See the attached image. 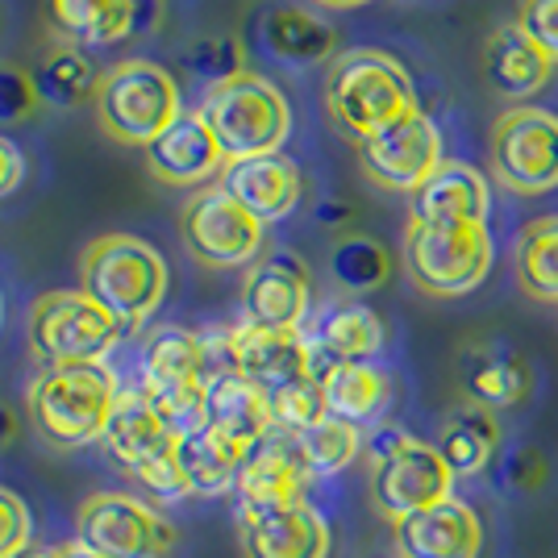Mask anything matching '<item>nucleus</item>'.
<instances>
[{
    "label": "nucleus",
    "instance_id": "nucleus-34",
    "mask_svg": "<svg viewBox=\"0 0 558 558\" xmlns=\"http://www.w3.org/2000/svg\"><path fill=\"white\" fill-rule=\"evenodd\" d=\"M517 279L534 301L558 304V217H537L521 230Z\"/></svg>",
    "mask_w": 558,
    "mask_h": 558
},
{
    "label": "nucleus",
    "instance_id": "nucleus-4",
    "mask_svg": "<svg viewBox=\"0 0 558 558\" xmlns=\"http://www.w3.org/2000/svg\"><path fill=\"white\" fill-rule=\"evenodd\" d=\"M93 100L100 130L121 146H142V150L180 117L175 75L150 59H125L117 68L100 71Z\"/></svg>",
    "mask_w": 558,
    "mask_h": 558
},
{
    "label": "nucleus",
    "instance_id": "nucleus-5",
    "mask_svg": "<svg viewBox=\"0 0 558 558\" xmlns=\"http://www.w3.org/2000/svg\"><path fill=\"white\" fill-rule=\"evenodd\" d=\"M201 117L209 121L213 138L226 150V163L255 159V155H276L292 134L288 96L255 71H242L238 80L213 88L201 105Z\"/></svg>",
    "mask_w": 558,
    "mask_h": 558
},
{
    "label": "nucleus",
    "instance_id": "nucleus-33",
    "mask_svg": "<svg viewBox=\"0 0 558 558\" xmlns=\"http://www.w3.org/2000/svg\"><path fill=\"white\" fill-rule=\"evenodd\" d=\"M96 84L100 75L88 63V54L75 47H59L50 50L47 59L34 71V88H38V100H47L50 109H80L88 96H96Z\"/></svg>",
    "mask_w": 558,
    "mask_h": 558
},
{
    "label": "nucleus",
    "instance_id": "nucleus-40",
    "mask_svg": "<svg viewBox=\"0 0 558 558\" xmlns=\"http://www.w3.org/2000/svg\"><path fill=\"white\" fill-rule=\"evenodd\" d=\"M517 25L558 63V0H521Z\"/></svg>",
    "mask_w": 558,
    "mask_h": 558
},
{
    "label": "nucleus",
    "instance_id": "nucleus-18",
    "mask_svg": "<svg viewBox=\"0 0 558 558\" xmlns=\"http://www.w3.org/2000/svg\"><path fill=\"white\" fill-rule=\"evenodd\" d=\"M242 555L246 558H326L329 525L313 505L242 512Z\"/></svg>",
    "mask_w": 558,
    "mask_h": 558
},
{
    "label": "nucleus",
    "instance_id": "nucleus-35",
    "mask_svg": "<svg viewBox=\"0 0 558 558\" xmlns=\"http://www.w3.org/2000/svg\"><path fill=\"white\" fill-rule=\"evenodd\" d=\"M388 271H392V258L388 251L375 242V238H342L333 251H329V276L338 279L347 292H375L388 283Z\"/></svg>",
    "mask_w": 558,
    "mask_h": 558
},
{
    "label": "nucleus",
    "instance_id": "nucleus-23",
    "mask_svg": "<svg viewBox=\"0 0 558 558\" xmlns=\"http://www.w3.org/2000/svg\"><path fill=\"white\" fill-rule=\"evenodd\" d=\"M175 442L180 438L167 429V421L159 417V409L150 404V396L142 388H121L117 392V404L109 413V425H105V446H109L117 463L138 471L142 463L175 450Z\"/></svg>",
    "mask_w": 558,
    "mask_h": 558
},
{
    "label": "nucleus",
    "instance_id": "nucleus-46",
    "mask_svg": "<svg viewBox=\"0 0 558 558\" xmlns=\"http://www.w3.org/2000/svg\"><path fill=\"white\" fill-rule=\"evenodd\" d=\"M50 558H100V555H93L88 546H80V542H63V546H54L50 550Z\"/></svg>",
    "mask_w": 558,
    "mask_h": 558
},
{
    "label": "nucleus",
    "instance_id": "nucleus-3",
    "mask_svg": "<svg viewBox=\"0 0 558 558\" xmlns=\"http://www.w3.org/2000/svg\"><path fill=\"white\" fill-rule=\"evenodd\" d=\"M117 392L121 388L105 363L47 367L29 388V417L50 446L75 450V446L105 438Z\"/></svg>",
    "mask_w": 558,
    "mask_h": 558
},
{
    "label": "nucleus",
    "instance_id": "nucleus-7",
    "mask_svg": "<svg viewBox=\"0 0 558 558\" xmlns=\"http://www.w3.org/2000/svg\"><path fill=\"white\" fill-rule=\"evenodd\" d=\"M121 322L84 292H47L29 308V342L50 367L100 363L121 342Z\"/></svg>",
    "mask_w": 558,
    "mask_h": 558
},
{
    "label": "nucleus",
    "instance_id": "nucleus-38",
    "mask_svg": "<svg viewBox=\"0 0 558 558\" xmlns=\"http://www.w3.org/2000/svg\"><path fill=\"white\" fill-rule=\"evenodd\" d=\"M496 484L505 492H525V496L537 492L546 484V459H542V450H534V446L509 450L500 459V466H496Z\"/></svg>",
    "mask_w": 558,
    "mask_h": 558
},
{
    "label": "nucleus",
    "instance_id": "nucleus-15",
    "mask_svg": "<svg viewBox=\"0 0 558 558\" xmlns=\"http://www.w3.org/2000/svg\"><path fill=\"white\" fill-rule=\"evenodd\" d=\"M226 347H230L233 372L255 379L267 396L296 379H308V342L301 329H263L242 322L226 329Z\"/></svg>",
    "mask_w": 558,
    "mask_h": 558
},
{
    "label": "nucleus",
    "instance_id": "nucleus-22",
    "mask_svg": "<svg viewBox=\"0 0 558 558\" xmlns=\"http://www.w3.org/2000/svg\"><path fill=\"white\" fill-rule=\"evenodd\" d=\"M205 425L221 438L238 442L242 450L258 446L271 429V396L242 372H213L205 379Z\"/></svg>",
    "mask_w": 558,
    "mask_h": 558
},
{
    "label": "nucleus",
    "instance_id": "nucleus-10",
    "mask_svg": "<svg viewBox=\"0 0 558 558\" xmlns=\"http://www.w3.org/2000/svg\"><path fill=\"white\" fill-rule=\"evenodd\" d=\"M187 255L205 267H242L263 246V221L251 217L221 184L201 187L180 213Z\"/></svg>",
    "mask_w": 558,
    "mask_h": 558
},
{
    "label": "nucleus",
    "instance_id": "nucleus-14",
    "mask_svg": "<svg viewBox=\"0 0 558 558\" xmlns=\"http://www.w3.org/2000/svg\"><path fill=\"white\" fill-rule=\"evenodd\" d=\"M392 542L400 558H480L484 525L466 500L446 496L438 505L396 521Z\"/></svg>",
    "mask_w": 558,
    "mask_h": 558
},
{
    "label": "nucleus",
    "instance_id": "nucleus-30",
    "mask_svg": "<svg viewBox=\"0 0 558 558\" xmlns=\"http://www.w3.org/2000/svg\"><path fill=\"white\" fill-rule=\"evenodd\" d=\"M438 454H442V463L450 466L454 480L484 475V471L496 463V454H500V425H496V413L475 409V404L459 409V413L442 425Z\"/></svg>",
    "mask_w": 558,
    "mask_h": 558
},
{
    "label": "nucleus",
    "instance_id": "nucleus-1",
    "mask_svg": "<svg viewBox=\"0 0 558 558\" xmlns=\"http://www.w3.org/2000/svg\"><path fill=\"white\" fill-rule=\"evenodd\" d=\"M326 109L333 125L354 142L372 138L384 125L417 109L409 71L384 50H347L326 75Z\"/></svg>",
    "mask_w": 558,
    "mask_h": 558
},
{
    "label": "nucleus",
    "instance_id": "nucleus-36",
    "mask_svg": "<svg viewBox=\"0 0 558 558\" xmlns=\"http://www.w3.org/2000/svg\"><path fill=\"white\" fill-rule=\"evenodd\" d=\"M184 71L192 80H201V84H209L213 88H221V84H230L242 75V47H238V38L233 34H213V38H201V43H192L184 54Z\"/></svg>",
    "mask_w": 558,
    "mask_h": 558
},
{
    "label": "nucleus",
    "instance_id": "nucleus-19",
    "mask_svg": "<svg viewBox=\"0 0 558 558\" xmlns=\"http://www.w3.org/2000/svg\"><path fill=\"white\" fill-rule=\"evenodd\" d=\"M492 192L484 171L446 159L425 184L413 192V221L421 226H488Z\"/></svg>",
    "mask_w": 558,
    "mask_h": 558
},
{
    "label": "nucleus",
    "instance_id": "nucleus-8",
    "mask_svg": "<svg viewBox=\"0 0 558 558\" xmlns=\"http://www.w3.org/2000/svg\"><path fill=\"white\" fill-rule=\"evenodd\" d=\"M492 180L517 196L558 187V113L517 105L492 125Z\"/></svg>",
    "mask_w": 558,
    "mask_h": 558
},
{
    "label": "nucleus",
    "instance_id": "nucleus-16",
    "mask_svg": "<svg viewBox=\"0 0 558 558\" xmlns=\"http://www.w3.org/2000/svg\"><path fill=\"white\" fill-rule=\"evenodd\" d=\"M217 184L230 192L242 209L258 217L263 226L279 221L301 205V167L283 150L276 155H255V159H233L221 167Z\"/></svg>",
    "mask_w": 558,
    "mask_h": 558
},
{
    "label": "nucleus",
    "instance_id": "nucleus-37",
    "mask_svg": "<svg viewBox=\"0 0 558 558\" xmlns=\"http://www.w3.org/2000/svg\"><path fill=\"white\" fill-rule=\"evenodd\" d=\"M326 392L317 379H296L288 388L271 392V421L283 434H301V429H313L317 421H326Z\"/></svg>",
    "mask_w": 558,
    "mask_h": 558
},
{
    "label": "nucleus",
    "instance_id": "nucleus-17",
    "mask_svg": "<svg viewBox=\"0 0 558 558\" xmlns=\"http://www.w3.org/2000/svg\"><path fill=\"white\" fill-rule=\"evenodd\" d=\"M221 167H226V150L217 146L209 121L201 113H180L146 146V171L171 187L213 180L221 175Z\"/></svg>",
    "mask_w": 558,
    "mask_h": 558
},
{
    "label": "nucleus",
    "instance_id": "nucleus-44",
    "mask_svg": "<svg viewBox=\"0 0 558 558\" xmlns=\"http://www.w3.org/2000/svg\"><path fill=\"white\" fill-rule=\"evenodd\" d=\"M409 438H413V434H404L400 425H379L372 438L363 442V450H367V459H372V463H379V459H388L392 450H400V446L409 442Z\"/></svg>",
    "mask_w": 558,
    "mask_h": 558
},
{
    "label": "nucleus",
    "instance_id": "nucleus-50",
    "mask_svg": "<svg viewBox=\"0 0 558 558\" xmlns=\"http://www.w3.org/2000/svg\"><path fill=\"white\" fill-rule=\"evenodd\" d=\"M384 558H400V555H384Z\"/></svg>",
    "mask_w": 558,
    "mask_h": 558
},
{
    "label": "nucleus",
    "instance_id": "nucleus-42",
    "mask_svg": "<svg viewBox=\"0 0 558 558\" xmlns=\"http://www.w3.org/2000/svg\"><path fill=\"white\" fill-rule=\"evenodd\" d=\"M29 546V512H25L22 496L0 488V558L17 555Z\"/></svg>",
    "mask_w": 558,
    "mask_h": 558
},
{
    "label": "nucleus",
    "instance_id": "nucleus-43",
    "mask_svg": "<svg viewBox=\"0 0 558 558\" xmlns=\"http://www.w3.org/2000/svg\"><path fill=\"white\" fill-rule=\"evenodd\" d=\"M22 175H25L22 150H17L9 138H0V196L17 192V187H22Z\"/></svg>",
    "mask_w": 558,
    "mask_h": 558
},
{
    "label": "nucleus",
    "instance_id": "nucleus-27",
    "mask_svg": "<svg viewBox=\"0 0 558 558\" xmlns=\"http://www.w3.org/2000/svg\"><path fill=\"white\" fill-rule=\"evenodd\" d=\"M308 342H317L322 350H329L338 363H372L375 354L384 350V322L379 313L359 301L329 304L326 313L317 317L313 333H304Z\"/></svg>",
    "mask_w": 558,
    "mask_h": 558
},
{
    "label": "nucleus",
    "instance_id": "nucleus-29",
    "mask_svg": "<svg viewBox=\"0 0 558 558\" xmlns=\"http://www.w3.org/2000/svg\"><path fill=\"white\" fill-rule=\"evenodd\" d=\"M50 22L80 47H109L134 34L138 0H50Z\"/></svg>",
    "mask_w": 558,
    "mask_h": 558
},
{
    "label": "nucleus",
    "instance_id": "nucleus-47",
    "mask_svg": "<svg viewBox=\"0 0 558 558\" xmlns=\"http://www.w3.org/2000/svg\"><path fill=\"white\" fill-rule=\"evenodd\" d=\"M13 438H17V421H13V413L0 404V450L13 442Z\"/></svg>",
    "mask_w": 558,
    "mask_h": 558
},
{
    "label": "nucleus",
    "instance_id": "nucleus-26",
    "mask_svg": "<svg viewBox=\"0 0 558 558\" xmlns=\"http://www.w3.org/2000/svg\"><path fill=\"white\" fill-rule=\"evenodd\" d=\"M246 454L251 450L221 438L213 425H201L175 442V459H180V471L187 480V492H196V496H221L226 488H233Z\"/></svg>",
    "mask_w": 558,
    "mask_h": 558
},
{
    "label": "nucleus",
    "instance_id": "nucleus-49",
    "mask_svg": "<svg viewBox=\"0 0 558 558\" xmlns=\"http://www.w3.org/2000/svg\"><path fill=\"white\" fill-rule=\"evenodd\" d=\"M9 558H50V550H38V546H25V550H17V555Z\"/></svg>",
    "mask_w": 558,
    "mask_h": 558
},
{
    "label": "nucleus",
    "instance_id": "nucleus-32",
    "mask_svg": "<svg viewBox=\"0 0 558 558\" xmlns=\"http://www.w3.org/2000/svg\"><path fill=\"white\" fill-rule=\"evenodd\" d=\"M283 434V429H279ZM283 442L292 450V459L301 463V471L308 480H326V475H338L342 466L354 463V454L363 450V434L359 425L338 417L317 421L313 429H301V434H283Z\"/></svg>",
    "mask_w": 558,
    "mask_h": 558
},
{
    "label": "nucleus",
    "instance_id": "nucleus-20",
    "mask_svg": "<svg viewBox=\"0 0 558 558\" xmlns=\"http://www.w3.org/2000/svg\"><path fill=\"white\" fill-rule=\"evenodd\" d=\"M459 388L475 409H517L530 396V363L505 342H471L459 354Z\"/></svg>",
    "mask_w": 558,
    "mask_h": 558
},
{
    "label": "nucleus",
    "instance_id": "nucleus-21",
    "mask_svg": "<svg viewBox=\"0 0 558 558\" xmlns=\"http://www.w3.org/2000/svg\"><path fill=\"white\" fill-rule=\"evenodd\" d=\"M304 484L308 475L301 471V463L292 459V450L283 442V434L271 429L258 446H251L246 463L238 471V509L242 512H267V509H288L301 505Z\"/></svg>",
    "mask_w": 558,
    "mask_h": 558
},
{
    "label": "nucleus",
    "instance_id": "nucleus-39",
    "mask_svg": "<svg viewBox=\"0 0 558 558\" xmlns=\"http://www.w3.org/2000/svg\"><path fill=\"white\" fill-rule=\"evenodd\" d=\"M134 480H138L155 500H180V496H187V480H184V471H180L175 450H167L159 459L142 463L138 471H134Z\"/></svg>",
    "mask_w": 558,
    "mask_h": 558
},
{
    "label": "nucleus",
    "instance_id": "nucleus-12",
    "mask_svg": "<svg viewBox=\"0 0 558 558\" xmlns=\"http://www.w3.org/2000/svg\"><path fill=\"white\" fill-rule=\"evenodd\" d=\"M450 484H454V475L442 463L438 446H425L417 438H409L388 459L372 463V500L392 525L446 500Z\"/></svg>",
    "mask_w": 558,
    "mask_h": 558
},
{
    "label": "nucleus",
    "instance_id": "nucleus-28",
    "mask_svg": "<svg viewBox=\"0 0 558 558\" xmlns=\"http://www.w3.org/2000/svg\"><path fill=\"white\" fill-rule=\"evenodd\" d=\"M263 47L276 54L279 63H292V68H313L333 54L338 47V29L317 17V13H304V9H271L267 22H263Z\"/></svg>",
    "mask_w": 558,
    "mask_h": 558
},
{
    "label": "nucleus",
    "instance_id": "nucleus-31",
    "mask_svg": "<svg viewBox=\"0 0 558 558\" xmlns=\"http://www.w3.org/2000/svg\"><path fill=\"white\" fill-rule=\"evenodd\" d=\"M326 392V413L350 425L375 421L388 404V375L372 367V363H338L333 372L322 379Z\"/></svg>",
    "mask_w": 558,
    "mask_h": 558
},
{
    "label": "nucleus",
    "instance_id": "nucleus-25",
    "mask_svg": "<svg viewBox=\"0 0 558 558\" xmlns=\"http://www.w3.org/2000/svg\"><path fill=\"white\" fill-rule=\"evenodd\" d=\"M209 379V350L201 333L159 326L142 347V392H171Z\"/></svg>",
    "mask_w": 558,
    "mask_h": 558
},
{
    "label": "nucleus",
    "instance_id": "nucleus-24",
    "mask_svg": "<svg viewBox=\"0 0 558 558\" xmlns=\"http://www.w3.org/2000/svg\"><path fill=\"white\" fill-rule=\"evenodd\" d=\"M484 68H488L492 88L500 96H509V100H530L534 93L546 88V80H550V71H555V59L537 47L521 25L509 22L488 38Z\"/></svg>",
    "mask_w": 558,
    "mask_h": 558
},
{
    "label": "nucleus",
    "instance_id": "nucleus-6",
    "mask_svg": "<svg viewBox=\"0 0 558 558\" xmlns=\"http://www.w3.org/2000/svg\"><path fill=\"white\" fill-rule=\"evenodd\" d=\"M404 263L421 292L429 296H466L492 271L488 226H421L409 221Z\"/></svg>",
    "mask_w": 558,
    "mask_h": 558
},
{
    "label": "nucleus",
    "instance_id": "nucleus-9",
    "mask_svg": "<svg viewBox=\"0 0 558 558\" xmlns=\"http://www.w3.org/2000/svg\"><path fill=\"white\" fill-rule=\"evenodd\" d=\"M75 542L100 558H167L175 546V525L134 496L96 492L80 505Z\"/></svg>",
    "mask_w": 558,
    "mask_h": 558
},
{
    "label": "nucleus",
    "instance_id": "nucleus-41",
    "mask_svg": "<svg viewBox=\"0 0 558 558\" xmlns=\"http://www.w3.org/2000/svg\"><path fill=\"white\" fill-rule=\"evenodd\" d=\"M34 109H38L34 80L13 68H0V121H25Z\"/></svg>",
    "mask_w": 558,
    "mask_h": 558
},
{
    "label": "nucleus",
    "instance_id": "nucleus-13",
    "mask_svg": "<svg viewBox=\"0 0 558 558\" xmlns=\"http://www.w3.org/2000/svg\"><path fill=\"white\" fill-rule=\"evenodd\" d=\"M246 322L263 329H301L308 317V267L292 251H271L242 283Z\"/></svg>",
    "mask_w": 558,
    "mask_h": 558
},
{
    "label": "nucleus",
    "instance_id": "nucleus-2",
    "mask_svg": "<svg viewBox=\"0 0 558 558\" xmlns=\"http://www.w3.org/2000/svg\"><path fill=\"white\" fill-rule=\"evenodd\" d=\"M80 292L93 296L121 326H142L167 292L163 255L134 233H105L84 246Z\"/></svg>",
    "mask_w": 558,
    "mask_h": 558
},
{
    "label": "nucleus",
    "instance_id": "nucleus-48",
    "mask_svg": "<svg viewBox=\"0 0 558 558\" xmlns=\"http://www.w3.org/2000/svg\"><path fill=\"white\" fill-rule=\"evenodd\" d=\"M317 4H326V9H354V4H367V0H317Z\"/></svg>",
    "mask_w": 558,
    "mask_h": 558
},
{
    "label": "nucleus",
    "instance_id": "nucleus-11",
    "mask_svg": "<svg viewBox=\"0 0 558 558\" xmlns=\"http://www.w3.org/2000/svg\"><path fill=\"white\" fill-rule=\"evenodd\" d=\"M359 146V167L372 184L388 187V192H417L442 159V134L429 121V113H404L400 121L384 125L372 138L354 142Z\"/></svg>",
    "mask_w": 558,
    "mask_h": 558
},
{
    "label": "nucleus",
    "instance_id": "nucleus-45",
    "mask_svg": "<svg viewBox=\"0 0 558 558\" xmlns=\"http://www.w3.org/2000/svg\"><path fill=\"white\" fill-rule=\"evenodd\" d=\"M317 221L322 226H342V221H350V205H342V201H322L317 205Z\"/></svg>",
    "mask_w": 558,
    "mask_h": 558
}]
</instances>
